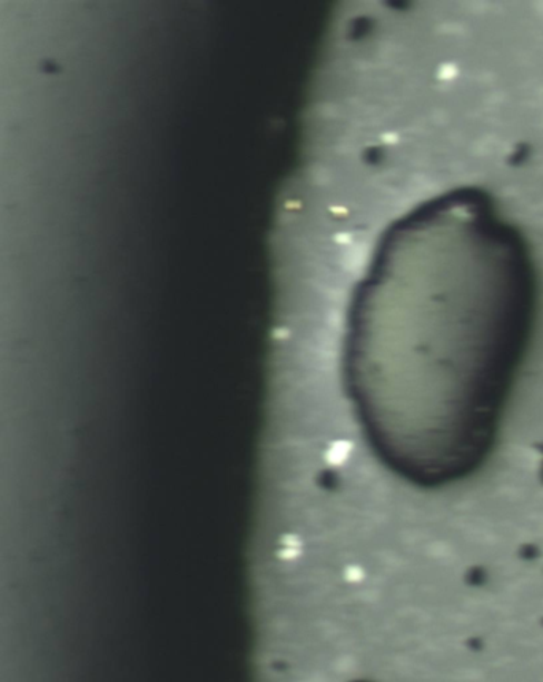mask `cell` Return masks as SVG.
Masks as SVG:
<instances>
[{
    "instance_id": "6da1fadb",
    "label": "cell",
    "mask_w": 543,
    "mask_h": 682,
    "mask_svg": "<svg viewBox=\"0 0 543 682\" xmlns=\"http://www.w3.org/2000/svg\"><path fill=\"white\" fill-rule=\"evenodd\" d=\"M537 305L530 243L482 188L435 196L387 227L345 339L347 391L387 469L432 488L483 466Z\"/></svg>"
}]
</instances>
